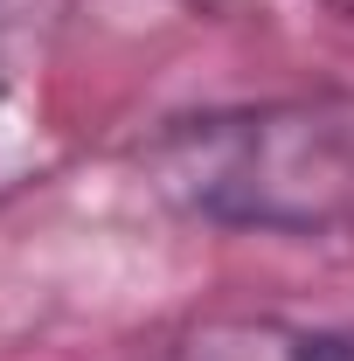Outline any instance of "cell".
<instances>
[{"instance_id":"7a4b0ae2","label":"cell","mask_w":354,"mask_h":361,"mask_svg":"<svg viewBox=\"0 0 354 361\" xmlns=\"http://www.w3.org/2000/svg\"><path fill=\"white\" fill-rule=\"evenodd\" d=\"M167 361H354V334L278 313H209L174 334Z\"/></svg>"},{"instance_id":"6da1fadb","label":"cell","mask_w":354,"mask_h":361,"mask_svg":"<svg viewBox=\"0 0 354 361\" xmlns=\"http://www.w3.org/2000/svg\"><path fill=\"white\" fill-rule=\"evenodd\" d=\"M146 188L216 229L319 236L354 216V97H264L167 118L139 146Z\"/></svg>"},{"instance_id":"3957f363","label":"cell","mask_w":354,"mask_h":361,"mask_svg":"<svg viewBox=\"0 0 354 361\" xmlns=\"http://www.w3.org/2000/svg\"><path fill=\"white\" fill-rule=\"evenodd\" d=\"M326 14H341V21H354V0H319Z\"/></svg>"},{"instance_id":"277c9868","label":"cell","mask_w":354,"mask_h":361,"mask_svg":"<svg viewBox=\"0 0 354 361\" xmlns=\"http://www.w3.org/2000/svg\"><path fill=\"white\" fill-rule=\"evenodd\" d=\"M0 104H7V70H0Z\"/></svg>"}]
</instances>
